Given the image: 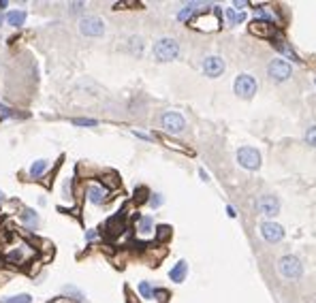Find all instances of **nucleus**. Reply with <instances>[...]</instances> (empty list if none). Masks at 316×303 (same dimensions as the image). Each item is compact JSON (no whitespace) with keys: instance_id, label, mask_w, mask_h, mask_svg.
I'll return each instance as SVG.
<instances>
[{"instance_id":"obj_14","label":"nucleus","mask_w":316,"mask_h":303,"mask_svg":"<svg viewBox=\"0 0 316 303\" xmlns=\"http://www.w3.org/2000/svg\"><path fill=\"white\" fill-rule=\"evenodd\" d=\"M88 199L92 201L94 205H100L105 201V188L103 186H90L88 188Z\"/></svg>"},{"instance_id":"obj_20","label":"nucleus","mask_w":316,"mask_h":303,"mask_svg":"<svg viewBox=\"0 0 316 303\" xmlns=\"http://www.w3.org/2000/svg\"><path fill=\"white\" fill-rule=\"evenodd\" d=\"M139 293H141V297H146V299H150V297L154 295L152 286H150L148 282H141V284H139Z\"/></svg>"},{"instance_id":"obj_19","label":"nucleus","mask_w":316,"mask_h":303,"mask_svg":"<svg viewBox=\"0 0 316 303\" xmlns=\"http://www.w3.org/2000/svg\"><path fill=\"white\" fill-rule=\"evenodd\" d=\"M143 201H148V188H137L135 190V203L141 205Z\"/></svg>"},{"instance_id":"obj_4","label":"nucleus","mask_w":316,"mask_h":303,"mask_svg":"<svg viewBox=\"0 0 316 303\" xmlns=\"http://www.w3.org/2000/svg\"><path fill=\"white\" fill-rule=\"evenodd\" d=\"M79 32L83 37H103L105 34V22L96 15H83L79 20Z\"/></svg>"},{"instance_id":"obj_32","label":"nucleus","mask_w":316,"mask_h":303,"mask_svg":"<svg viewBox=\"0 0 316 303\" xmlns=\"http://www.w3.org/2000/svg\"><path fill=\"white\" fill-rule=\"evenodd\" d=\"M0 199H3V192H0Z\"/></svg>"},{"instance_id":"obj_1","label":"nucleus","mask_w":316,"mask_h":303,"mask_svg":"<svg viewBox=\"0 0 316 303\" xmlns=\"http://www.w3.org/2000/svg\"><path fill=\"white\" fill-rule=\"evenodd\" d=\"M152 54L158 62H171V60H175V58L180 56V45H178V41L175 39H158L154 43V47H152Z\"/></svg>"},{"instance_id":"obj_28","label":"nucleus","mask_w":316,"mask_h":303,"mask_svg":"<svg viewBox=\"0 0 316 303\" xmlns=\"http://www.w3.org/2000/svg\"><path fill=\"white\" fill-rule=\"evenodd\" d=\"M154 295L158 297V301H161V303H167V297H169L167 291H154Z\"/></svg>"},{"instance_id":"obj_13","label":"nucleus","mask_w":316,"mask_h":303,"mask_svg":"<svg viewBox=\"0 0 316 303\" xmlns=\"http://www.w3.org/2000/svg\"><path fill=\"white\" fill-rule=\"evenodd\" d=\"M186 271H188V265H186V261H180L173 269L169 271V278L173 280V282H184V278H186Z\"/></svg>"},{"instance_id":"obj_3","label":"nucleus","mask_w":316,"mask_h":303,"mask_svg":"<svg viewBox=\"0 0 316 303\" xmlns=\"http://www.w3.org/2000/svg\"><path fill=\"white\" fill-rule=\"evenodd\" d=\"M278 269H280L282 276L289 278V280H297L301 273H304V265H301V261L297 256H293V254L282 256L278 261Z\"/></svg>"},{"instance_id":"obj_26","label":"nucleus","mask_w":316,"mask_h":303,"mask_svg":"<svg viewBox=\"0 0 316 303\" xmlns=\"http://www.w3.org/2000/svg\"><path fill=\"white\" fill-rule=\"evenodd\" d=\"M22 218H24L26 222H37V213H34L32 209H26V211H24V216H22Z\"/></svg>"},{"instance_id":"obj_24","label":"nucleus","mask_w":316,"mask_h":303,"mask_svg":"<svg viewBox=\"0 0 316 303\" xmlns=\"http://www.w3.org/2000/svg\"><path fill=\"white\" fill-rule=\"evenodd\" d=\"M171 235V226L163 224V226H158V239H169Z\"/></svg>"},{"instance_id":"obj_23","label":"nucleus","mask_w":316,"mask_h":303,"mask_svg":"<svg viewBox=\"0 0 316 303\" xmlns=\"http://www.w3.org/2000/svg\"><path fill=\"white\" fill-rule=\"evenodd\" d=\"M3 303H30V297H28V295H20V297H11V299H5Z\"/></svg>"},{"instance_id":"obj_12","label":"nucleus","mask_w":316,"mask_h":303,"mask_svg":"<svg viewBox=\"0 0 316 303\" xmlns=\"http://www.w3.org/2000/svg\"><path fill=\"white\" fill-rule=\"evenodd\" d=\"M203 73L207 77H220L224 73V62H222V58L218 56H209L203 60Z\"/></svg>"},{"instance_id":"obj_8","label":"nucleus","mask_w":316,"mask_h":303,"mask_svg":"<svg viewBox=\"0 0 316 303\" xmlns=\"http://www.w3.org/2000/svg\"><path fill=\"white\" fill-rule=\"evenodd\" d=\"M254 92H256V81H254L252 75H239L235 79V94L239 98H246L248 100V98L254 96Z\"/></svg>"},{"instance_id":"obj_15","label":"nucleus","mask_w":316,"mask_h":303,"mask_svg":"<svg viewBox=\"0 0 316 303\" xmlns=\"http://www.w3.org/2000/svg\"><path fill=\"white\" fill-rule=\"evenodd\" d=\"M26 22V11H9L7 13V24L9 26H22Z\"/></svg>"},{"instance_id":"obj_21","label":"nucleus","mask_w":316,"mask_h":303,"mask_svg":"<svg viewBox=\"0 0 316 303\" xmlns=\"http://www.w3.org/2000/svg\"><path fill=\"white\" fill-rule=\"evenodd\" d=\"M306 141L310 143L312 148H316V126H310L308 133H306Z\"/></svg>"},{"instance_id":"obj_7","label":"nucleus","mask_w":316,"mask_h":303,"mask_svg":"<svg viewBox=\"0 0 316 303\" xmlns=\"http://www.w3.org/2000/svg\"><path fill=\"white\" fill-rule=\"evenodd\" d=\"M161 124H163L165 131L171 133V135H180L184 128H186V120L182 118L178 111H167V113H163Z\"/></svg>"},{"instance_id":"obj_22","label":"nucleus","mask_w":316,"mask_h":303,"mask_svg":"<svg viewBox=\"0 0 316 303\" xmlns=\"http://www.w3.org/2000/svg\"><path fill=\"white\" fill-rule=\"evenodd\" d=\"M139 230H141V233H150V230H152V220L150 218H141Z\"/></svg>"},{"instance_id":"obj_2","label":"nucleus","mask_w":316,"mask_h":303,"mask_svg":"<svg viewBox=\"0 0 316 303\" xmlns=\"http://www.w3.org/2000/svg\"><path fill=\"white\" fill-rule=\"evenodd\" d=\"M192 28L197 30H205V32H212V30H218L220 28V17H218V11L212 9V11H205V13H199V15L192 17L190 22Z\"/></svg>"},{"instance_id":"obj_16","label":"nucleus","mask_w":316,"mask_h":303,"mask_svg":"<svg viewBox=\"0 0 316 303\" xmlns=\"http://www.w3.org/2000/svg\"><path fill=\"white\" fill-rule=\"evenodd\" d=\"M128 49H131L133 56H141L143 54V41L139 37H133L131 41H128Z\"/></svg>"},{"instance_id":"obj_9","label":"nucleus","mask_w":316,"mask_h":303,"mask_svg":"<svg viewBox=\"0 0 316 303\" xmlns=\"http://www.w3.org/2000/svg\"><path fill=\"white\" fill-rule=\"evenodd\" d=\"M256 211L263 213V216H269V218H274V216L280 213V201L278 197H271V194H265L256 201Z\"/></svg>"},{"instance_id":"obj_31","label":"nucleus","mask_w":316,"mask_h":303,"mask_svg":"<svg viewBox=\"0 0 316 303\" xmlns=\"http://www.w3.org/2000/svg\"><path fill=\"white\" fill-rule=\"evenodd\" d=\"M0 24H3V17H0Z\"/></svg>"},{"instance_id":"obj_30","label":"nucleus","mask_w":316,"mask_h":303,"mask_svg":"<svg viewBox=\"0 0 316 303\" xmlns=\"http://www.w3.org/2000/svg\"><path fill=\"white\" fill-rule=\"evenodd\" d=\"M226 211H229V216H231V218H235V209H233L231 205H229V207H226Z\"/></svg>"},{"instance_id":"obj_5","label":"nucleus","mask_w":316,"mask_h":303,"mask_svg":"<svg viewBox=\"0 0 316 303\" xmlns=\"http://www.w3.org/2000/svg\"><path fill=\"white\" fill-rule=\"evenodd\" d=\"M267 73L274 81H289L291 75H293V68L291 64L282 60V58H276V60H271L269 66H267Z\"/></svg>"},{"instance_id":"obj_6","label":"nucleus","mask_w":316,"mask_h":303,"mask_svg":"<svg viewBox=\"0 0 316 303\" xmlns=\"http://www.w3.org/2000/svg\"><path fill=\"white\" fill-rule=\"evenodd\" d=\"M237 163L248 169V171H256L258 167H261V154H258L254 148H239L237 150Z\"/></svg>"},{"instance_id":"obj_17","label":"nucleus","mask_w":316,"mask_h":303,"mask_svg":"<svg viewBox=\"0 0 316 303\" xmlns=\"http://www.w3.org/2000/svg\"><path fill=\"white\" fill-rule=\"evenodd\" d=\"M45 169H47V161H37L30 167V175L32 177H39V175H43V171H45Z\"/></svg>"},{"instance_id":"obj_10","label":"nucleus","mask_w":316,"mask_h":303,"mask_svg":"<svg viewBox=\"0 0 316 303\" xmlns=\"http://www.w3.org/2000/svg\"><path fill=\"white\" fill-rule=\"evenodd\" d=\"M258 230H261V237L265 241H269V243H278L284 237V228L280 224H276V222H263Z\"/></svg>"},{"instance_id":"obj_29","label":"nucleus","mask_w":316,"mask_h":303,"mask_svg":"<svg viewBox=\"0 0 316 303\" xmlns=\"http://www.w3.org/2000/svg\"><path fill=\"white\" fill-rule=\"evenodd\" d=\"M81 9H83V3H73V5H71V9H68V11H71V13H79Z\"/></svg>"},{"instance_id":"obj_18","label":"nucleus","mask_w":316,"mask_h":303,"mask_svg":"<svg viewBox=\"0 0 316 303\" xmlns=\"http://www.w3.org/2000/svg\"><path fill=\"white\" fill-rule=\"evenodd\" d=\"M75 126H83V128H90V126H96L98 122L96 120H90V118H75V120H71Z\"/></svg>"},{"instance_id":"obj_27","label":"nucleus","mask_w":316,"mask_h":303,"mask_svg":"<svg viewBox=\"0 0 316 303\" xmlns=\"http://www.w3.org/2000/svg\"><path fill=\"white\" fill-rule=\"evenodd\" d=\"M226 17H229V22H231V24H235V22H241V20H243V15H235V13H233L231 9L226 11Z\"/></svg>"},{"instance_id":"obj_25","label":"nucleus","mask_w":316,"mask_h":303,"mask_svg":"<svg viewBox=\"0 0 316 303\" xmlns=\"http://www.w3.org/2000/svg\"><path fill=\"white\" fill-rule=\"evenodd\" d=\"M192 11H195V7H192V5H190V7H186V9H184V11H180V15H178V17H180V20H182V22H186V20H188V17H190V15H192Z\"/></svg>"},{"instance_id":"obj_11","label":"nucleus","mask_w":316,"mask_h":303,"mask_svg":"<svg viewBox=\"0 0 316 303\" xmlns=\"http://www.w3.org/2000/svg\"><path fill=\"white\" fill-rule=\"evenodd\" d=\"M248 30H250V34L261 37V39H269V37L276 34L274 24H269V22H265V20H254V22H250V24H248Z\"/></svg>"}]
</instances>
